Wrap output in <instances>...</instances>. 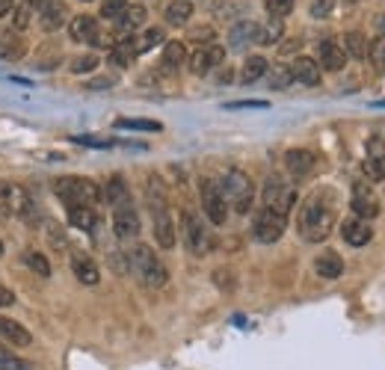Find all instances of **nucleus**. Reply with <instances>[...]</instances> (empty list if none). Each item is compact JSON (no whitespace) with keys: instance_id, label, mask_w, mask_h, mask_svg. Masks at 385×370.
I'll return each mask as SVG.
<instances>
[{"instance_id":"nucleus-11","label":"nucleus","mask_w":385,"mask_h":370,"mask_svg":"<svg viewBox=\"0 0 385 370\" xmlns=\"http://www.w3.org/2000/svg\"><path fill=\"white\" fill-rule=\"evenodd\" d=\"M225 62V47H220V45H205V47H196L193 54L187 57V65H190V72L196 74V77H205V74H211V72H216L220 65Z\"/></svg>"},{"instance_id":"nucleus-28","label":"nucleus","mask_w":385,"mask_h":370,"mask_svg":"<svg viewBox=\"0 0 385 370\" xmlns=\"http://www.w3.org/2000/svg\"><path fill=\"white\" fill-rule=\"evenodd\" d=\"M65 213H69L72 228H77V231H95V228H98V213H95V208L72 205V208H65Z\"/></svg>"},{"instance_id":"nucleus-46","label":"nucleus","mask_w":385,"mask_h":370,"mask_svg":"<svg viewBox=\"0 0 385 370\" xmlns=\"http://www.w3.org/2000/svg\"><path fill=\"white\" fill-rule=\"evenodd\" d=\"M9 305H15V293L0 284V308H9Z\"/></svg>"},{"instance_id":"nucleus-50","label":"nucleus","mask_w":385,"mask_h":370,"mask_svg":"<svg viewBox=\"0 0 385 370\" xmlns=\"http://www.w3.org/2000/svg\"><path fill=\"white\" fill-rule=\"evenodd\" d=\"M0 255H4V243H0Z\"/></svg>"},{"instance_id":"nucleus-48","label":"nucleus","mask_w":385,"mask_h":370,"mask_svg":"<svg viewBox=\"0 0 385 370\" xmlns=\"http://www.w3.org/2000/svg\"><path fill=\"white\" fill-rule=\"evenodd\" d=\"M15 4H18V0H0V18H6V15H12Z\"/></svg>"},{"instance_id":"nucleus-38","label":"nucleus","mask_w":385,"mask_h":370,"mask_svg":"<svg viewBox=\"0 0 385 370\" xmlns=\"http://www.w3.org/2000/svg\"><path fill=\"white\" fill-rule=\"evenodd\" d=\"M281 33H284V21L281 18H270L264 27H258V42L261 45H276L281 39Z\"/></svg>"},{"instance_id":"nucleus-25","label":"nucleus","mask_w":385,"mask_h":370,"mask_svg":"<svg viewBox=\"0 0 385 370\" xmlns=\"http://www.w3.org/2000/svg\"><path fill=\"white\" fill-rule=\"evenodd\" d=\"M0 341H4L6 347H30L33 344V335L18 320L0 317Z\"/></svg>"},{"instance_id":"nucleus-6","label":"nucleus","mask_w":385,"mask_h":370,"mask_svg":"<svg viewBox=\"0 0 385 370\" xmlns=\"http://www.w3.org/2000/svg\"><path fill=\"white\" fill-rule=\"evenodd\" d=\"M181 240H184V246H187L190 255L205 258L213 249V231L208 228V223L199 213L184 211L181 213Z\"/></svg>"},{"instance_id":"nucleus-52","label":"nucleus","mask_w":385,"mask_h":370,"mask_svg":"<svg viewBox=\"0 0 385 370\" xmlns=\"http://www.w3.org/2000/svg\"><path fill=\"white\" fill-rule=\"evenodd\" d=\"M39 4H42V0H39Z\"/></svg>"},{"instance_id":"nucleus-36","label":"nucleus","mask_w":385,"mask_h":370,"mask_svg":"<svg viewBox=\"0 0 385 370\" xmlns=\"http://www.w3.org/2000/svg\"><path fill=\"white\" fill-rule=\"evenodd\" d=\"M264 77H267V83H270V89H288L294 83L288 65H273V69H267Z\"/></svg>"},{"instance_id":"nucleus-12","label":"nucleus","mask_w":385,"mask_h":370,"mask_svg":"<svg viewBox=\"0 0 385 370\" xmlns=\"http://www.w3.org/2000/svg\"><path fill=\"white\" fill-rule=\"evenodd\" d=\"M362 172L371 178V181H382L385 178V140L382 137H371V140L364 142Z\"/></svg>"},{"instance_id":"nucleus-23","label":"nucleus","mask_w":385,"mask_h":370,"mask_svg":"<svg viewBox=\"0 0 385 370\" xmlns=\"http://www.w3.org/2000/svg\"><path fill=\"white\" fill-rule=\"evenodd\" d=\"M258 27L255 21H238L231 30H228V47L231 50H246L249 45L258 42Z\"/></svg>"},{"instance_id":"nucleus-30","label":"nucleus","mask_w":385,"mask_h":370,"mask_svg":"<svg viewBox=\"0 0 385 370\" xmlns=\"http://www.w3.org/2000/svg\"><path fill=\"white\" fill-rule=\"evenodd\" d=\"M163 15H166V24L169 27H187L193 18V4L190 0H172Z\"/></svg>"},{"instance_id":"nucleus-5","label":"nucleus","mask_w":385,"mask_h":370,"mask_svg":"<svg viewBox=\"0 0 385 370\" xmlns=\"http://www.w3.org/2000/svg\"><path fill=\"white\" fill-rule=\"evenodd\" d=\"M220 190H223L225 201L238 213H249V211H252L255 184H252V178H249L243 169H225V175L220 181Z\"/></svg>"},{"instance_id":"nucleus-13","label":"nucleus","mask_w":385,"mask_h":370,"mask_svg":"<svg viewBox=\"0 0 385 370\" xmlns=\"http://www.w3.org/2000/svg\"><path fill=\"white\" fill-rule=\"evenodd\" d=\"M39 24L45 33H57L69 24V6L62 0H42L39 4Z\"/></svg>"},{"instance_id":"nucleus-45","label":"nucleus","mask_w":385,"mask_h":370,"mask_svg":"<svg viewBox=\"0 0 385 370\" xmlns=\"http://www.w3.org/2000/svg\"><path fill=\"white\" fill-rule=\"evenodd\" d=\"M335 0H314L311 4V18H329Z\"/></svg>"},{"instance_id":"nucleus-3","label":"nucleus","mask_w":385,"mask_h":370,"mask_svg":"<svg viewBox=\"0 0 385 370\" xmlns=\"http://www.w3.org/2000/svg\"><path fill=\"white\" fill-rule=\"evenodd\" d=\"M148 213H152V231L160 249H172L175 246V223L172 213L166 208V190L160 178L148 181Z\"/></svg>"},{"instance_id":"nucleus-18","label":"nucleus","mask_w":385,"mask_h":370,"mask_svg":"<svg viewBox=\"0 0 385 370\" xmlns=\"http://www.w3.org/2000/svg\"><path fill=\"white\" fill-rule=\"evenodd\" d=\"M291 77L299 83V86H320V65L311 57H296L291 65Z\"/></svg>"},{"instance_id":"nucleus-21","label":"nucleus","mask_w":385,"mask_h":370,"mask_svg":"<svg viewBox=\"0 0 385 370\" xmlns=\"http://www.w3.org/2000/svg\"><path fill=\"white\" fill-rule=\"evenodd\" d=\"M284 166H288V172L294 178H308L314 172L317 160H314L311 151H306V148H291L288 155H284Z\"/></svg>"},{"instance_id":"nucleus-40","label":"nucleus","mask_w":385,"mask_h":370,"mask_svg":"<svg viewBox=\"0 0 385 370\" xmlns=\"http://www.w3.org/2000/svg\"><path fill=\"white\" fill-rule=\"evenodd\" d=\"M187 39H190V42H196L199 47H205V45H213V39H216V30H213L211 24H202V27H193V30L187 33Z\"/></svg>"},{"instance_id":"nucleus-19","label":"nucleus","mask_w":385,"mask_h":370,"mask_svg":"<svg viewBox=\"0 0 385 370\" xmlns=\"http://www.w3.org/2000/svg\"><path fill=\"white\" fill-rule=\"evenodd\" d=\"M341 237H344V243H350V246H367L371 243V237H374V228L367 225L364 220H359V216H350V220H344L341 223Z\"/></svg>"},{"instance_id":"nucleus-14","label":"nucleus","mask_w":385,"mask_h":370,"mask_svg":"<svg viewBox=\"0 0 385 370\" xmlns=\"http://www.w3.org/2000/svg\"><path fill=\"white\" fill-rule=\"evenodd\" d=\"M145 18H148L145 6H125V12L113 21V39L116 42H119V39H130L133 33L145 24Z\"/></svg>"},{"instance_id":"nucleus-51","label":"nucleus","mask_w":385,"mask_h":370,"mask_svg":"<svg viewBox=\"0 0 385 370\" xmlns=\"http://www.w3.org/2000/svg\"><path fill=\"white\" fill-rule=\"evenodd\" d=\"M83 4H92V0H83Z\"/></svg>"},{"instance_id":"nucleus-20","label":"nucleus","mask_w":385,"mask_h":370,"mask_svg":"<svg viewBox=\"0 0 385 370\" xmlns=\"http://www.w3.org/2000/svg\"><path fill=\"white\" fill-rule=\"evenodd\" d=\"M101 198L107 201V205L116 211V208H122V205H133L130 201V187L125 184L122 175H110L107 184H104V190H101Z\"/></svg>"},{"instance_id":"nucleus-34","label":"nucleus","mask_w":385,"mask_h":370,"mask_svg":"<svg viewBox=\"0 0 385 370\" xmlns=\"http://www.w3.org/2000/svg\"><path fill=\"white\" fill-rule=\"evenodd\" d=\"M24 264H27L39 279H51V264H48V258L42 255V252L27 249V252H24Z\"/></svg>"},{"instance_id":"nucleus-29","label":"nucleus","mask_w":385,"mask_h":370,"mask_svg":"<svg viewBox=\"0 0 385 370\" xmlns=\"http://www.w3.org/2000/svg\"><path fill=\"white\" fill-rule=\"evenodd\" d=\"M137 47H133V39H119L113 47H110V65H116V69H128V65L137 60Z\"/></svg>"},{"instance_id":"nucleus-42","label":"nucleus","mask_w":385,"mask_h":370,"mask_svg":"<svg viewBox=\"0 0 385 370\" xmlns=\"http://www.w3.org/2000/svg\"><path fill=\"white\" fill-rule=\"evenodd\" d=\"M69 69H72L74 74H89V72H95V69H98V57H95V54H83V57H74Z\"/></svg>"},{"instance_id":"nucleus-43","label":"nucleus","mask_w":385,"mask_h":370,"mask_svg":"<svg viewBox=\"0 0 385 370\" xmlns=\"http://www.w3.org/2000/svg\"><path fill=\"white\" fill-rule=\"evenodd\" d=\"M294 9V0H267V12H270V18H281L284 15H291Z\"/></svg>"},{"instance_id":"nucleus-1","label":"nucleus","mask_w":385,"mask_h":370,"mask_svg":"<svg viewBox=\"0 0 385 370\" xmlns=\"http://www.w3.org/2000/svg\"><path fill=\"white\" fill-rule=\"evenodd\" d=\"M299 237L306 243H323L329 237V231L335 228V205L326 201L320 193H314L303 208H299Z\"/></svg>"},{"instance_id":"nucleus-22","label":"nucleus","mask_w":385,"mask_h":370,"mask_svg":"<svg viewBox=\"0 0 385 370\" xmlns=\"http://www.w3.org/2000/svg\"><path fill=\"white\" fill-rule=\"evenodd\" d=\"M72 273L77 276L80 284H89V288L101 281V270H98V264L87 255V252H74L72 255Z\"/></svg>"},{"instance_id":"nucleus-2","label":"nucleus","mask_w":385,"mask_h":370,"mask_svg":"<svg viewBox=\"0 0 385 370\" xmlns=\"http://www.w3.org/2000/svg\"><path fill=\"white\" fill-rule=\"evenodd\" d=\"M125 258H128V270L137 276L145 288H163L166 281H169V270L163 267V261L157 258V252L152 246H145V243H137V246H130L125 252Z\"/></svg>"},{"instance_id":"nucleus-9","label":"nucleus","mask_w":385,"mask_h":370,"mask_svg":"<svg viewBox=\"0 0 385 370\" xmlns=\"http://www.w3.org/2000/svg\"><path fill=\"white\" fill-rule=\"evenodd\" d=\"M199 198H202V211L205 216L213 223V225H225L228 220V201L220 190V184L211 181V178H202V184H199Z\"/></svg>"},{"instance_id":"nucleus-10","label":"nucleus","mask_w":385,"mask_h":370,"mask_svg":"<svg viewBox=\"0 0 385 370\" xmlns=\"http://www.w3.org/2000/svg\"><path fill=\"white\" fill-rule=\"evenodd\" d=\"M284 231H288V216H281V213H273V211H267L261 208L255 213V220H252V237L258 243H279L284 237Z\"/></svg>"},{"instance_id":"nucleus-33","label":"nucleus","mask_w":385,"mask_h":370,"mask_svg":"<svg viewBox=\"0 0 385 370\" xmlns=\"http://www.w3.org/2000/svg\"><path fill=\"white\" fill-rule=\"evenodd\" d=\"M267 69H270V62H267L264 57H249L243 62V69H240V80L243 83H255V80H261L267 74Z\"/></svg>"},{"instance_id":"nucleus-39","label":"nucleus","mask_w":385,"mask_h":370,"mask_svg":"<svg viewBox=\"0 0 385 370\" xmlns=\"http://www.w3.org/2000/svg\"><path fill=\"white\" fill-rule=\"evenodd\" d=\"M367 60H371L376 72H385V36L371 39V45H367Z\"/></svg>"},{"instance_id":"nucleus-41","label":"nucleus","mask_w":385,"mask_h":370,"mask_svg":"<svg viewBox=\"0 0 385 370\" xmlns=\"http://www.w3.org/2000/svg\"><path fill=\"white\" fill-rule=\"evenodd\" d=\"M119 130H160V122L152 119H116Z\"/></svg>"},{"instance_id":"nucleus-47","label":"nucleus","mask_w":385,"mask_h":370,"mask_svg":"<svg viewBox=\"0 0 385 370\" xmlns=\"http://www.w3.org/2000/svg\"><path fill=\"white\" fill-rule=\"evenodd\" d=\"M110 86H113V80H110V77H98V80H92V83H89L87 89H110Z\"/></svg>"},{"instance_id":"nucleus-32","label":"nucleus","mask_w":385,"mask_h":370,"mask_svg":"<svg viewBox=\"0 0 385 370\" xmlns=\"http://www.w3.org/2000/svg\"><path fill=\"white\" fill-rule=\"evenodd\" d=\"M33 15H36V4H33V0H18L15 9H12V27L27 30L33 24Z\"/></svg>"},{"instance_id":"nucleus-24","label":"nucleus","mask_w":385,"mask_h":370,"mask_svg":"<svg viewBox=\"0 0 385 370\" xmlns=\"http://www.w3.org/2000/svg\"><path fill=\"white\" fill-rule=\"evenodd\" d=\"M314 273L320 276V279H326V281H335V279H341L344 276V261H341V255L338 252H320V255L314 258Z\"/></svg>"},{"instance_id":"nucleus-17","label":"nucleus","mask_w":385,"mask_h":370,"mask_svg":"<svg viewBox=\"0 0 385 370\" xmlns=\"http://www.w3.org/2000/svg\"><path fill=\"white\" fill-rule=\"evenodd\" d=\"M317 65H320V72H341L347 65V54L338 39H323L317 45Z\"/></svg>"},{"instance_id":"nucleus-49","label":"nucleus","mask_w":385,"mask_h":370,"mask_svg":"<svg viewBox=\"0 0 385 370\" xmlns=\"http://www.w3.org/2000/svg\"><path fill=\"white\" fill-rule=\"evenodd\" d=\"M374 27H376V36H385V15H376Z\"/></svg>"},{"instance_id":"nucleus-44","label":"nucleus","mask_w":385,"mask_h":370,"mask_svg":"<svg viewBox=\"0 0 385 370\" xmlns=\"http://www.w3.org/2000/svg\"><path fill=\"white\" fill-rule=\"evenodd\" d=\"M125 0H104V6H101V15H104V18L107 21H116V18H119V15L125 12Z\"/></svg>"},{"instance_id":"nucleus-4","label":"nucleus","mask_w":385,"mask_h":370,"mask_svg":"<svg viewBox=\"0 0 385 370\" xmlns=\"http://www.w3.org/2000/svg\"><path fill=\"white\" fill-rule=\"evenodd\" d=\"M54 193L65 201V208L83 205V208H95L101 201V187L92 178H80V175H62L54 178Z\"/></svg>"},{"instance_id":"nucleus-8","label":"nucleus","mask_w":385,"mask_h":370,"mask_svg":"<svg viewBox=\"0 0 385 370\" xmlns=\"http://www.w3.org/2000/svg\"><path fill=\"white\" fill-rule=\"evenodd\" d=\"M261 198H264V208H267V211L288 216V213L294 211V205H296V187H294L291 181H281V178L273 175V178L264 181Z\"/></svg>"},{"instance_id":"nucleus-16","label":"nucleus","mask_w":385,"mask_h":370,"mask_svg":"<svg viewBox=\"0 0 385 370\" xmlns=\"http://www.w3.org/2000/svg\"><path fill=\"white\" fill-rule=\"evenodd\" d=\"M350 208H353V216H359V220H364V223L379 216V201L364 181H359L353 187V201H350Z\"/></svg>"},{"instance_id":"nucleus-31","label":"nucleus","mask_w":385,"mask_h":370,"mask_svg":"<svg viewBox=\"0 0 385 370\" xmlns=\"http://www.w3.org/2000/svg\"><path fill=\"white\" fill-rule=\"evenodd\" d=\"M341 47H344V54L353 57V60H364L367 57V39L362 36L359 30L344 33V36H341Z\"/></svg>"},{"instance_id":"nucleus-7","label":"nucleus","mask_w":385,"mask_h":370,"mask_svg":"<svg viewBox=\"0 0 385 370\" xmlns=\"http://www.w3.org/2000/svg\"><path fill=\"white\" fill-rule=\"evenodd\" d=\"M0 205H4V211L9 216H15V220H24V223H36V201H33V196L27 193V187H21V184L15 181H0Z\"/></svg>"},{"instance_id":"nucleus-26","label":"nucleus","mask_w":385,"mask_h":370,"mask_svg":"<svg viewBox=\"0 0 385 370\" xmlns=\"http://www.w3.org/2000/svg\"><path fill=\"white\" fill-rule=\"evenodd\" d=\"M69 33H72V42L92 45L95 36L101 33V27H98V21L92 18V15H74V18L69 21Z\"/></svg>"},{"instance_id":"nucleus-27","label":"nucleus","mask_w":385,"mask_h":370,"mask_svg":"<svg viewBox=\"0 0 385 370\" xmlns=\"http://www.w3.org/2000/svg\"><path fill=\"white\" fill-rule=\"evenodd\" d=\"M184 62H187V47H184V42H166L163 57H160V72L175 74Z\"/></svg>"},{"instance_id":"nucleus-37","label":"nucleus","mask_w":385,"mask_h":370,"mask_svg":"<svg viewBox=\"0 0 385 370\" xmlns=\"http://www.w3.org/2000/svg\"><path fill=\"white\" fill-rule=\"evenodd\" d=\"M0 370H36L27 359H21L18 352H12L9 347H0Z\"/></svg>"},{"instance_id":"nucleus-15","label":"nucleus","mask_w":385,"mask_h":370,"mask_svg":"<svg viewBox=\"0 0 385 370\" xmlns=\"http://www.w3.org/2000/svg\"><path fill=\"white\" fill-rule=\"evenodd\" d=\"M113 234L119 240H133L140 234V213L133 205H122L113 211Z\"/></svg>"},{"instance_id":"nucleus-35","label":"nucleus","mask_w":385,"mask_h":370,"mask_svg":"<svg viewBox=\"0 0 385 370\" xmlns=\"http://www.w3.org/2000/svg\"><path fill=\"white\" fill-rule=\"evenodd\" d=\"M163 27H148L140 39H133V47H137V54H145V50H152L157 45H163Z\"/></svg>"}]
</instances>
